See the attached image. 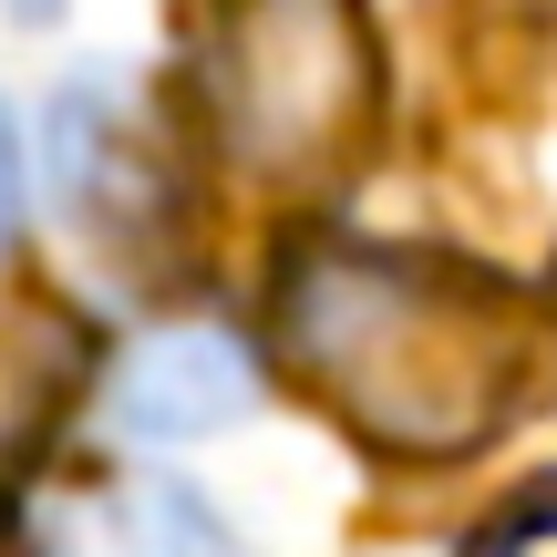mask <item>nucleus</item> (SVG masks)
I'll list each match as a JSON object with an SVG mask.
<instances>
[{"mask_svg":"<svg viewBox=\"0 0 557 557\" xmlns=\"http://www.w3.org/2000/svg\"><path fill=\"white\" fill-rule=\"evenodd\" d=\"M289 372L393 465H455L537 403V320L506 278L413 259V248L310 238L278 269Z\"/></svg>","mask_w":557,"mask_h":557,"instance_id":"obj_1","label":"nucleus"},{"mask_svg":"<svg viewBox=\"0 0 557 557\" xmlns=\"http://www.w3.org/2000/svg\"><path fill=\"white\" fill-rule=\"evenodd\" d=\"M382 114V52L361 0H227L218 124L248 176L320 186L351 176Z\"/></svg>","mask_w":557,"mask_h":557,"instance_id":"obj_2","label":"nucleus"},{"mask_svg":"<svg viewBox=\"0 0 557 557\" xmlns=\"http://www.w3.org/2000/svg\"><path fill=\"white\" fill-rule=\"evenodd\" d=\"M32 557H238L227 527L165 475H94L41 517Z\"/></svg>","mask_w":557,"mask_h":557,"instance_id":"obj_4","label":"nucleus"},{"mask_svg":"<svg viewBox=\"0 0 557 557\" xmlns=\"http://www.w3.org/2000/svg\"><path fill=\"white\" fill-rule=\"evenodd\" d=\"M62 393H73V320H52V310H0V465L52 423Z\"/></svg>","mask_w":557,"mask_h":557,"instance_id":"obj_5","label":"nucleus"},{"mask_svg":"<svg viewBox=\"0 0 557 557\" xmlns=\"http://www.w3.org/2000/svg\"><path fill=\"white\" fill-rule=\"evenodd\" d=\"M465 557H557V475L527 485V496H506L496 517L475 527V547Z\"/></svg>","mask_w":557,"mask_h":557,"instance_id":"obj_6","label":"nucleus"},{"mask_svg":"<svg viewBox=\"0 0 557 557\" xmlns=\"http://www.w3.org/2000/svg\"><path fill=\"white\" fill-rule=\"evenodd\" d=\"M21 238V145H11V114H0V248Z\"/></svg>","mask_w":557,"mask_h":557,"instance_id":"obj_7","label":"nucleus"},{"mask_svg":"<svg viewBox=\"0 0 557 557\" xmlns=\"http://www.w3.org/2000/svg\"><path fill=\"white\" fill-rule=\"evenodd\" d=\"M259 403V351L227 331H156L114 361L103 382V423L124 444H197Z\"/></svg>","mask_w":557,"mask_h":557,"instance_id":"obj_3","label":"nucleus"}]
</instances>
